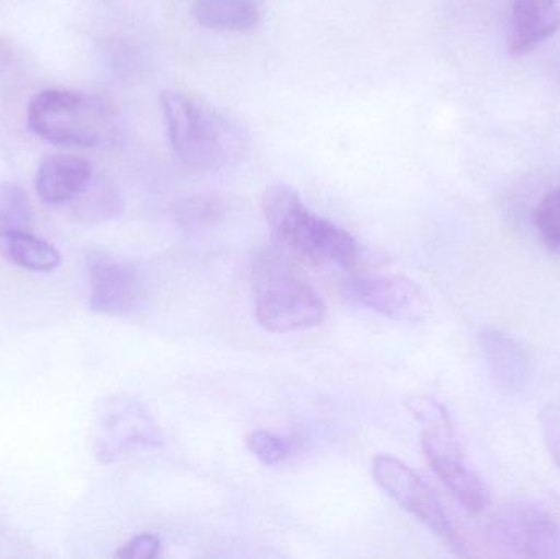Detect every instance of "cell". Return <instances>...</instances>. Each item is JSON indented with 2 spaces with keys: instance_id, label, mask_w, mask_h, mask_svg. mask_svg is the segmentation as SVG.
Returning a JSON list of instances; mask_svg holds the SVG:
<instances>
[{
  "instance_id": "20",
  "label": "cell",
  "mask_w": 560,
  "mask_h": 559,
  "mask_svg": "<svg viewBox=\"0 0 560 559\" xmlns=\"http://www.w3.org/2000/svg\"><path fill=\"white\" fill-rule=\"evenodd\" d=\"M249 452L262 463V465L276 466L282 463L289 455V446L280 436L266 430H256L246 440Z\"/></svg>"
},
{
  "instance_id": "19",
  "label": "cell",
  "mask_w": 560,
  "mask_h": 559,
  "mask_svg": "<svg viewBox=\"0 0 560 559\" xmlns=\"http://www.w3.org/2000/svg\"><path fill=\"white\" fill-rule=\"evenodd\" d=\"M533 222L542 242L560 252V187L542 197L533 212Z\"/></svg>"
},
{
  "instance_id": "14",
  "label": "cell",
  "mask_w": 560,
  "mask_h": 559,
  "mask_svg": "<svg viewBox=\"0 0 560 559\" xmlns=\"http://www.w3.org/2000/svg\"><path fill=\"white\" fill-rule=\"evenodd\" d=\"M0 256L30 272H51L61 265L58 249L26 230H0Z\"/></svg>"
},
{
  "instance_id": "17",
  "label": "cell",
  "mask_w": 560,
  "mask_h": 559,
  "mask_svg": "<svg viewBox=\"0 0 560 559\" xmlns=\"http://www.w3.org/2000/svg\"><path fill=\"white\" fill-rule=\"evenodd\" d=\"M74 202L75 213L85 220L114 219L124 207L117 190L107 183H91Z\"/></svg>"
},
{
  "instance_id": "7",
  "label": "cell",
  "mask_w": 560,
  "mask_h": 559,
  "mask_svg": "<svg viewBox=\"0 0 560 559\" xmlns=\"http://www.w3.org/2000/svg\"><path fill=\"white\" fill-rule=\"evenodd\" d=\"M489 538L512 557L560 558V519L536 501L499 509L490 519Z\"/></svg>"
},
{
  "instance_id": "4",
  "label": "cell",
  "mask_w": 560,
  "mask_h": 559,
  "mask_svg": "<svg viewBox=\"0 0 560 559\" xmlns=\"http://www.w3.org/2000/svg\"><path fill=\"white\" fill-rule=\"evenodd\" d=\"M253 282L256 321L266 331L292 334L318 327L325 321V302L280 253L256 256Z\"/></svg>"
},
{
  "instance_id": "11",
  "label": "cell",
  "mask_w": 560,
  "mask_h": 559,
  "mask_svg": "<svg viewBox=\"0 0 560 559\" xmlns=\"http://www.w3.org/2000/svg\"><path fill=\"white\" fill-rule=\"evenodd\" d=\"M480 345L497 387L509 396H523L535 381V361L528 350L495 328L480 334Z\"/></svg>"
},
{
  "instance_id": "18",
  "label": "cell",
  "mask_w": 560,
  "mask_h": 559,
  "mask_svg": "<svg viewBox=\"0 0 560 559\" xmlns=\"http://www.w3.org/2000/svg\"><path fill=\"white\" fill-rule=\"evenodd\" d=\"M32 223L28 194L12 183H0V230H26Z\"/></svg>"
},
{
  "instance_id": "13",
  "label": "cell",
  "mask_w": 560,
  "mask_h": 559,
  "mask_svg": "<svg viewBox=\"0 0 560 559\" xmlns=\"http://www.w3.org/2000/svg\"><path fill=\"white\" fill-rule=\"evenodd\" d=\"M91 183V163L72 154L46 156L36 170V194L49 206L74 202Z\"/></svg>"
},
{
  "instance_id": "1",
  "label": "cell",
  "mask_w": 560,
  "mask_h": 559,
  "mask_svg": "<svg viewBox=\"0 0 560 559\" xmlns=\"http://www.w3.org/2000/svg\"><path fill=\"white\" fill-rule=\"evenodd\" d=\"M167 137L190 170L220 171L245 156L248 138L236 121L180 91L161 92Z\"/></svg>"
},
{
  "instance_id": "8",
  "label": "cell",
  "mask_w": 560,
  "mask_h": 559,
  "mask_svg": "<svg viewBox=\"0 0 560 559\" xmlns=\"http://www.w3.org/2000/svg\"><path fill=\"white\" fill-rule=\"evenodd\" d=\"M372 475L382 491L401 509L444 538L451 547L463 548V537L454 528L443 502L410 466L392 456H377L372 466Z\"/></svg>"
},
{
  "instance_id": "12",
  "label": "cell",
  "mask_w": 560,
  "mask_h": 559,
  "mask_svg": "<svg viewBox=\"0 0 560 559\" xmlns=\"http://www.w3.org/2000/svg\"><path fill=\"white\" fill-rule=\"evenodd\" d=\"M560 28L559 0H513L509 53L523 56L552 38Z\"/></svg>"
},
{
  "instance_id": "22",
  "label": "cell",
  "mask_w": 560,
  "mask_h": 559,
  "mask_svg": "<svg viewBox=\"0 0 560 559\" xmlns=\"http://www.w3.org/2000/svg\"><path fill=\"white\" fill-rule=\"evenodd\" d=\"M161 540L153 534H141L131 538L117 551L118 558L124 559H153L160 557Z\"/></svg>"
},
{
  "instance_id": "2",
  "label": "cell",
  "mask_w": 560,
  "mask_h": 559,
  "mask_svg": "<svg viewBox=\"0 0 560 559\" xmlns=\"http://www.w3.org/2000/svg\"><path fill=\"white\" fill-rule=\"evenodd\" d=\"M26 121L33 133L62 147L114 148L125 137L124 120L110 102L66 89L33 95Z\"/></svg>"
},
{
  "instance_id": "16",
  "label": "cell",
  "mask_w": 560,
  "mask_h": 559,
  "mask_svg": "<svg viewBox=\"0 0 560 559\" xmlns=\"http://www.w3.org/2000/svg\"><path fill=\"white\" fill-rule=\"evenodd\" d=\"M173 212L180 229L200 232L223 220L226 216V203L220 197L199 194L174 203Z\"/></svg>"
},
{
  "instance_id": "3",
  "label": "cell",
  "mask_w": 560,
  "mask_h": 559,
  "mask_svg": "<svg viewBox=\"0 0 560 559\" xmlns=\"http://www.w3.org/2000/svg\"><path fill=\"white\" fill-rule=\"evenodd\" d=\"M262 212L280 249L318 266L349 268L358 258L354 238L341 226L306 209L299 194L275 184L262 197Z\"/></svg>"
},
{
  "instance_id": "15",
  "label": "cell",
  "mask_w": 560,
  "mask_h": 559,
  "mask_svg": "<svg viewBox=\"0 0 560 559\" xmlns=\"http://www.w3.org/2000/svg\"><path fill=\"white\" fill-rule=\"evenodd\" d=\"M192 13L200 25L217 32H249L261 19L255 0H194Z\"/></svg>"
},
{
  "instance_id": "9",
  "label": "cell",
  "mask_w": 560,
  "mask_h": 559,
  "mask_svg": "<svg viewBox=\"0 0 560 559\" xmlns=\"http://www.w3.org/2000/svg\"><path fill=\"white\" fill-rule=\"evenodd\" d=\"M348 294L369 311L394 321L420 322L431 311L427 292L404 276H362L348 282Z\"/></svg>"
},
{
  "instance_id": "6",
  "label": "cell",
  "mask_w": 560,
  "mask_h": 559,
  "mask_svg": "<svg viewBox=\"0 0 560 559\" xmlns=\"http://www.w3.org/2000/svg\"><path fill=\"white\" fill-rule=\"evenodd\" d=\"M164 445L163 432L150 409L127 394L105 397L95 409L92 452L102 463H114L135 453Z\"/></svg>"
},
{
  "instance_id": "21",
  "label": "cell",
  "mask_w": 560,
  "mask_h": 559,
  "mask_svg": "<svg viewBox=\"0 0 560 559\" xmlns=\"http://www.w3.org/2000/svg\"><path fill=\"white\" fill-rule=\"evenodd\" d=\"M542 436L555 462L560 468V404H549L539 416Z\"/></svg>"
},
{
  "instance_id": "5",
  "label": "cell",
  "mask_w": 560,
  "mask_h": 559,
  "mask_svg": "<svg viewBox=\"0 0 560 559\" xmlns=\"http://www.w3.org/2000/svg\"><path fill=\"white\" fill-rule=\"evenodd\" d=\"M408 409L423 423L421 445L438 478L469 514L486 511L489 504L486 485L467 463L446 407L428 397H413L408 400Z\"/></svg>"
},
{
  "instance_id": "10",
  "label": "cell",
  "mask_w": 560,
  "mask_h": 559,
  "mask_svg": "<svg viewBox=\"0 0 560 559\" xmlns=\"http://www.w3.org/2000/svg\"><path fill=\"white\" fill-rule=\"evenodd\" d=\"M143 301V281L133 265L108 255L89 259V305L97 314L128 315Z\"/></svg>"
}]
</instances>
